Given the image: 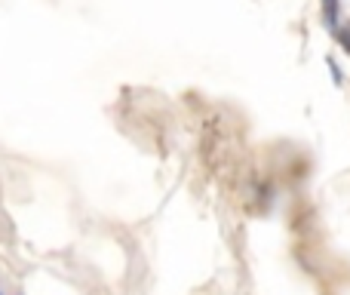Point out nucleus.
Masks as SVG:
<instances>
[{
    "instance_id": "f257e3e1",
    "label": "nucleus",
    "mask_w": 350,
    "mask_h": 295,
    "mask_svg": "<svg viewBox=\"0 0 350 295\" xmlns=\"http://www.w3.org/2000/svg\"><path fill=\"white\" fill-rule=\"evenodd\" d=\"M320 12H323V25H326V31L335 34L338 25L345 22V18H341V0H320Z\"/></svg>"
},
{
    "instance_id": "f03ea898",
    "label": "nucleus",
    "mask_w": 350,
    "mask_h": 295,
    "mask_svg": "<svg viewBox=\"0 0 350 295\" xmlns=\"http://www.w3.org/2000/svg\"><path fill=\"white\" fill-rule=\"evenodd\" d=\"M332 37H335V43H338V47L345 49V55H350V18L338 25V31H335Z\"/></svg>"
},
{
    "instance_id": "7ed1b4c3",
    "label": "nucleus",
    "mask_w": 350,
    "mask_h": 295,
    "mask_svg": "<svg viewBox=\"0 0 350 295\" xmlns=\"http://www.w3.org/2000/svg\"><path fill=\"white\" fill-rule=\"evenodd\" d=\"M326 68H329V74H332V84L341 90V86H345V71H341V65L332 59V55H329V59H326Z\"/></svg>"
},
{
    "instance_id": "20e7f679",
    "label": "nucleus",
    "mask_w": 350,
    "mask_h": 295,
    "mask_svg": "<svg viewBox=\"0 0 350 295\" xmlns=\"http://www.w3.org/2000/svg\"><path fill=\"white\" fill-rule=\"evenodd\" d=\"M0 295H12V292H3V286H0Z\"/></svg>"
}]
</instances>
